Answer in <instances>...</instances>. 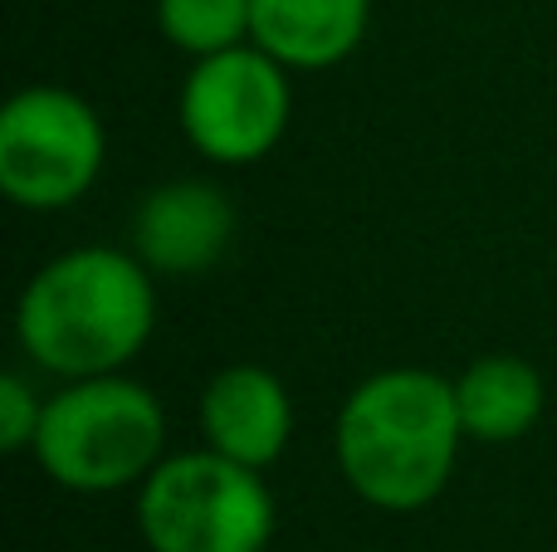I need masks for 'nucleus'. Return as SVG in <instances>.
I'll list each match as a JSON object with an SVG mask.
<instances>
[{
    "instance_id": "nucleus-1",
    "label": "nucleus",
    "mask_w": 557,
    "mask_h": 552,
    "mask_svg": "<svg viewBox=\"0 0 557 552\" xmlns=\"http://www.w3.org/2000/svg\"><path fill=\"white\" fill-rule=\"evenodd\" d=\"M157 328V284L137 254L84 244L25 284L15 338L39 372L64 381L123 372Z\"/></svg>"
},
{
    "instance_id": "nucleus-2",
    "label": "nucleus",
    "mask_w": 557,
    "mask_h": 552,
    "mask_svg": "<svg viewBox=\"0 0 557 552\" xmlns=\"http://www.w3.org/2000/svg\"><path fill=\"white\" fill-rule=\"evenodd\" d=\"M460 440L455 381L425 367H392L367 377L343 401L333 455L362 504L382 514H416L445 494Z\"/></svg>"
},
{
    "instance_id": "nucleus-3",
    "label": "nucleus",
    "mask_w": 557,
    "mask_h": 552,
    "mask_svg": "<svg viewBox=\"0 0 557 552\" xmlns=\"http://www.w3.org/2000/svg\"><path fill=\"white\" fill-rule=\"evenodd\" d=\"M29 450L59 489L74 494L133 489L166 460L162 401L123 372L78 377L45 401Z\"/></svg>"
},
{
    "instance_id": "nucleus-4",
    "label": "nucleus",
    "mask_w": 557,
    "mask_h": 552,
    "mask_svg": "<svg viewBox=\"0 0 557 552\" xmlns=\"http://www.w3.org/2000/svg\"><path fill=\"white\" fill-rule=\"evenodd\" d=\"M274 524L264 469L211 446L166 455L137 485V534L147 552H264Z\"/></svg>"
},
{
    "instance_id": "nucleus-5",
    "label": "nucleus",
    "mask_w": 557,
    "mask_h": 552,
    "mask_svg": "<svg viewBox=\"0 0 557 552\" xmlns=\"http://www.w3.org/2000/svg\"><path fill=\"white\" fill-rule=\"evenodd\" d=\"M103 123L59 84H29L0 113V191L20 211H64L103 172Z\"/></svg>"
},
{
    "instance_id": "nucleus-6",
    "label": "nucleus",
    "mask_w": 557,
    "mask_h": 552,
    "mask_svg": "<svg viewBox=\"0 0 557 552\" xmlns=\"http://www.w3.org/2000/svg\"><path fill=\"white\" fill-rule=\"evenodd\" d=\"M288 113L294 98L284 64L260 45H235L196 59L176 98L186 142L221 166H250L270 156L288 127Z\"/></svg>"
},
{
    "instance_id": "nucleus-7",
    "label": "nucleus",
    "mask_w": 557,
    "mask_h": 552,
    "mask_svg": "<svg viewBox=\"0 0 557 552\" xmlns=\"http://www.w3.org/2000/svg\"><path fill=\"white\" fill-rule=\"evenodd\" d=\"M235 211L211 181H166L133 215V250L152 274H201L231 250Z\"/></svg>"
},
{
    "instance_id": "nucleus-8",
    "label": "nucleus",
    "mask_w": 557,
    "mask_h": 552,
    "mask_svg": "<svg viewBox=\"0 0 557 552\" xmlns=\"http://www.w3.org/2000/svg\"><path fill=\"white\" fill-rule=\"evenodd\" d=\"M201 436L211 450L250 469H270L294 436V401L270 367L235 362L201 391Z\"/></svg>"
},
{
    "instance_id": "nucleus-9",
    "label": "nucleus",
    "mask_w": 557,
    "mask_h": 552,
    "mask_svg": "<svg viewBox=\"0 0 557 552\" xmlns=\"http://www.w3.org/2000/svg\"><path fill=\"white\" fill-rule=\"evenodd\" d=\"M372 0H250V45L284 68H333L362 45Z\"/></svg>"
},
{
    "instance_id": "nucleus-10",
    "label": "nucleus",
    "mask_w": 557,
    "mask_h": 552,
    "mask_svg": "<svg viewBox=\"0 0 557 552\" xmlns=\"http://www.w3.org/2000/svg\"><path fill=\"white\" fill-rule=\"evenodd\" d=\"M455 406H460L465 440L509 446V440L529 436L539 426L548 391H543V377L533 362L509 357V352H490V357H474L455 377Z\"/></svg>"
},
{
    "instance_id": "nucleus-11",
    "label": "nucleus",
    "mask_w": 557,
    "mask_h": 552,
    "mask_svg": "<svg viewBox=\"0 0 557 552\" xmlns=\"http://www.w3.org/2000/svg\"><path fill=\"white\" fill-rule=\"evenodd\" d=\"M157 29L191 59L221 54L250 39V0H157Z\"/></svg>"
},
{
    "instance_id": "nucleus-12",
    "label": "nucleus",
    "mask_w": 557,
    "mask_h": 552,
    "mask_svg": "<svg viewBox=\"0 0 557 552\" xmlns=\"http://www.w3.org/2000/svg\"><path fill=\"white\" fill-rule=\"evenodd\" d=\"M39 416H45V401L35 397V387L15 372H5L0 377V446L29 450L39 436Z\"/></svg>"
}]
</instances>
